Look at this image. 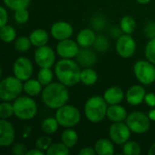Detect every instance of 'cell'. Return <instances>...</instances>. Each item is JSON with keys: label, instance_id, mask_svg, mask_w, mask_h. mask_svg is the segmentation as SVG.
I'll return each mask as SVG.
<instances>
[{"label": "cell", "instance_id": "obj_4", "mask_svg": "<svg viewBox=\"0 0 155 155\" xmlns=\"http://www.w3.org/2000/svg\"><path fill=\"white\" fill-rule=\"evenodd\" d=\"M14 114L20 120H32L37 114V105L29 96H18L13 103Z\"/></svg>", "mask_w": 155, "mask_h": 155}, {"label": "cell", "instance_id": "obj_32", "mask_svg": "<svg viewBox=\"0 0 155 155\" xmlns=\"http://www.w3.org/2000/svg\"><path fill=\"white\" fill-rule=\"evenodd\" d=\"M5 5L11 10L16 11L23 8H27L31 0H3Z\"/></svg>", "mask_w": 155, "mask_h": 155}, {"label": "cell", "instance_id": "obj_3", "mask_svg": "<svg viewBox=\"0 0 155 155\" xmlns=\"http://www.w3.org/2000/svg\"><path fill=\"white\" fill-rule=\"evenodd\" d=\"M108 104L104 97L95 95L90 97L84 104V112L87 120L94 124L102 122L106 116Z\"/></svg>", "mask_w": 155, "mask_h": 155}, {"label": "cell", "instance_id": "obj_33", "mask_svg": "<svg viewBox=\"0 0 155 155\" xmlns=\"http://www.w3.org/2000/svg\"><path fill=\"white\" fill-rule=\"evenodd\" d=\"M31 45L32 43L30 41V38L26 36H20L15 41V48L18 52H26L27 50H29Z\"/></svg>", "mask_w": 155, "mask_h": 155}, {"label": "cell", "instance_id": "obj_35", "mask_svg": "<svg viewBox=\"0 0 155 155\" xmlns=\"http://www.w3.org/2000/svg\"><path fill=\"white\" fill-rule=\"evenodd\" d=\"M52 141H53L52 138L48 134L43 135L35 141V148L40 149L45 153L47 149L50 147V145L52 144Z\"/></svg>", "mask_w": 155, "mask_h": 155}, {"label": "cell", "instance_id": "obj_2", "mask_svg": "<svg viewBox=\"0 0 155 155\" xmlns=\"http://www.w3.org/2000/svg\"><path fill=\"white\" fill-rule=\"evenodd\" d=\"M69 100V92L62 83H51L42 91L43 103L51 109H58L66 104Z\"/></svg>", "mask_w": 155, "mask_h": 155}, {"label": "cell", "instance_id": "obj_19", "mask_svg": "<svg viewBox=\"0 0 155 155\" xmlns=\"http://www.w3.org/2000/svg\"><path fill=\"white\" fill-rule=\"evenodd\" d=\"M104 100L109 105L119 104L124 98V94L122 88L118 86H112L105 90L104 96Z\"/></svg>", "mask_w": 155, "mask_h": 155}, {"label": "cell", "instance_id": "obj_22", "mask_svg": "<svg viewBox=\"0 0 155 155\" xmlns=\"http://www.w3.org/2000/svg\"><path fill=\"white\" fill-rule=\"evenodd\" d=\"M29 38L32 43V45L39 47V46L45 45L47 44L49 36L45 30L39 28V29L33 30L29 35Z\"/></svg>", "mask_w": 155, "mask_h": 155}, {"label": "cell", "instance_id": "obj_5", "mask_svg": "<svg viewBox=\"0 0 155 155\" xmlns=\"http://www.w3.org/2000/svg\"><path fill=\"white\" fill-rule=\"evenodd\" d=\"M23 84L22 81L15 75L4 78L0 83V99L6 102L15 100L24 91Z\"/></svg>", "mask_w": 155, "mask_h": 155}, {"label": "cell", "instance_id": "obj_1", "mask_svg": "<svg viewBox=\"0 0 155 155\" xmlns=\"http://www.w3.org/2000/svg\"><path fill=\"white\" fill-rule=\"evenodd\" d=\"M81 71L79 64L72 59L63 58L59 60L54 67V74L60 83L66 86H73L81 81Z\"/></svg>", "mask_w": 155, "mask_h": 155}, {"label": "cell", "instance_id": "obj_39", "mask_svg": "<svg viewBox=\"0 0 155 155\" xmlns=\"http://www.w3.org/2000/svg\"><path fill=\"white\" fill-rule=\"evenodd\" d=\"M144 35L149 39L155 38V22L154 21H149L146 23L144 26Z\"/></svg>", "mask_w": 155, "mask_h": 155}, {"label": "cell", "instance_id": "obj_37", "mask_svg": "<svg viewBox=\"0 0 155 155\" xmlns=\"http://www.w3.org/2000/svg\"><path fill=\"white\" fill-rule=\"evenodd\" d=\"M94 45L96 50H98L100 52H104L109 47V41L107 40V38L105 36L98 35V36H96V39H95Z\"/></svg>", "mask_w": 155, "mask_h": 155}, {"label": "cell", "instance_id": "obj_25", "mask_svg": "<svg viewBox=\"0 0 155 155\" xmlns=\"http://www.w3.org/2000/svg\"><path fill=\"white\" fill-rule=\"evenodd\" d=\"M81 82L87 86L93 85L98 79L97 73L91 67H86L81 71Z\"/></svg>", "mask_w": 155, "mask_h": 155}, {"label": "cell", "instance_id": "obj_9", "mask_svg": "<svg viewBox=\"0 0 155 155\" xmlns=\"http://www.w3.org/2000/svg\"><path fill=\"white\" fill-rule=\"evenodd\" d=\"M34 58L40 68H51L55 61V53L50 46L45 45L36 48Z\"/></svg>", "mask_w": 155, "mask_h": 155}, {"label": "cell", "instance_id": "obj_12", "mask_svg": "<svg viewBox=\"0 0 155 155\" xmlns=\"http://www.w3.org/2000/svg\"><path fill=\"white\" fill-rule=\"evenodd\" d=\"M117 54L123 58H130L136 50V43L131 35H121L116 40L115 46Z\"/></svg>", "mask_w": 155, "mask_h": 155}, {"label": "cell", "instance_id": "obj_44", "mask_svg": "<svg viewBox=\"0 0 155 155\" xmlns=\"http://www.w3.org/2000/svg\"><path fill=\"white\" fill-rule=\"evenodd\" d=\"M45 153L44 151H42L40 149H37V148H34L32 150L27 151V153H26L25 155H43L45 154Z\"/></svg>", "mask_w": 155, "mask_h": 155}, {"label": "cell", "instance_id": "obj_42", "mask_svg": "<svg viewBox=\"0 0 155 155\" xmlns=\"http://www.w3.org/2000/svg\"><path fill=\"white\" fill-rule=\"evenodd\" d=\"M144 102L148 106H150L152 108H155V94H153V93L146 94Z\"/></svg>", "mask_w": 155, "mask_h": 155}, {"label": "cell", "instance_id": "obj_17", "mask_svg": "<svg viewBox=\"0 0 155 155\" xmlns=\"http://www.w3.org/2000/svg\"><path fill=\"white\" fill-rule=\"evenodd\" d=\"M128 114L126 109L119 104H112L108 106L106 117L113 123L124 122L126 120Z\"/></svg>", "mask_w": 155, "mask_h": 155}, {"label": "cell", "instance_id": "obj_24", "mask_svg": "<svg viewBox=\"0 0 155 155\" xmlns=\"http://www.w3.org/2000/svg\"><path fill=\"white\" fill-rule=\"evenodd\" d=\"M78 139H79V136H78L77 133L72 128L65 129L62 133V135H61L62 143L64 145H66L69 149L73 148L76 145V143H78Z\"/></svg>", "mask_w": 155, "mask_h": 155}, {"label": "cell", "instance_id": "obj_10", "mask_svg": "<svg viewBox=\"0 0 155 155\" xmlns=\"http://www.w3.org/2000/svg\"><path fill=\"white\" fill-rule=\"evenodd\" d=\"M131 130L124 122L114 123L109 129V135L111 140L119 145L124 144L127 141L130 140L131 137Z\"/></svg>", "mask_w": 155, "mask_h": 155}, {"label": "cell", "instance_id": "obj_23", "mask_svg": "<svg viewBox=\"0 0 155 155\" xmlns=\"http://www.w3.org/2000/svg\"><path fill=\"white\" fill-rule=\"evenodd\" d=\"M24 92L29 96H36L43 91V84L37 79H28L23 84Z\"/></svg>", "mask_w": 155, "mask_h": 155}, {"label": "cell", "instance_id": "obj_36", "mask_svg": "<svg viewBox=\"0 0 155 155\" xmlns=\"http://www.w3.org/2000/svg\"><path fill=\"white\" fill-rule=\"evenodd\" d=\"M145 57L148 61L155 64V38L150 39L145 46Z\"/></svg>", "mask_w": 155, "mask_h": 155}, {"label": "cell", "instance_id": "obj_14", "mask_svg": "<svg viewBox=\"0 0 155 155\" xmlns=\"http://www.w3.org/2000/svg\"><path fill=\"white\" fill-rule=\"evenodd\" d=\"M15 138V131L13 124L6 119L0 121V146L8 147L14 143Z\"/></svg>", "mask_w": 155, "mask_h": 155}, {"label": "cell", "instance_id": "obj_8", "mask_svg": "<svg viewBox=\"0 0 155 155\" xmlns=\"http://www.w3.org/2000/svg\"><path fill=\"white\" fill-rule=\"evenodd\" d=\"M150 121V118L145 114L142 112H134L127 116L125 123L133 133L143 134L149 130Z\"/></svg>", "mask_w": 155, "mask_h": 155}, {"label": "cell", "instance_id": "obj_16", "mask_svg": "<svg viewBox=\"0 0 155 155\" xmlns=\"http://www.w3.org/2000/svg\"><path fill=\"white\" fill-rule=\"evenodd\" d=\"M145 95H146L145 89L142 85L135 84L127 90L125 98L129 104L136 106V105L141 104L144 101Z\"/></svg>", "mask_w": 155, "mask_h": 155}, {"label": "cell", "instance_id": "obj_11", "mask_svg": "<svg viewBox=\"0 0 155 155\" xmlns=\"http://www.w3.org/2000/svg\"><path fill=\"white\" fill-rule=\"evenodd\" d=\"M34 72V66L30 59L25 56L18 57L13 64V73L22 82L31 78Z\"/></svg>", "mask_w": 155, "mask_h": 155}, {"label": "cell", "instance_id": "obj_40", "mask_svg": "<svg viewBox=\"0 0 155 155\" xmlns=\"http://www.w3.org/2000/svg\"><path fill=\"white\" fill-rule=\"evenodd\" d=\"M27 150L26 146L24 143H15L12 147V153L15 155H24L26 154Z\"/></svg>", "mask_w": 155, "mask_h": 155}, {"label": "cell", "instance_id": "obj_18", "mask_svg": "<svg viewBox=\"0 0 155 155\" xmlns=\"http://www.w3.org/2000/svg\"><path fill=\"white\" fill-rule=\"evenodd\" d=\"M76 59L80 65L86 68V67L93 66L96 63L97 57L94 51H92L88 47H85V48H82L79 51L78 54L76 55Z\"/></svg>", "mask_w": 155, "mask_h": 155}, {"label": "cell", "instance_id": "obj_6", "mask_svg": "<svg viewBox=\"0 0 155 155\" xmlns=\"http://www.w3.org/2000/svg\"><path fill=\"white\" fill-rule=\"evenodd\" d=\"M60 126L72 128L77 125L81 121V114L79 110L70 104H64L56 109L55 116Z\"/></svg>", "mask_w": 155, "mask_h": 155}, {"label": "cell", "instance_id": "obj_43", "mask_svg": "<svg viewBox=\"0 0 155 155\" xmlns=\"http://www.w3.org/2000/svg\"><path fill=\"white\" fill-rule=\"evenodd\" d=\"M95 153H95L94 148H92L89 146L82 148V150H80V152H79L80 155H94Z\"/></svg>", "mask_w": 155, "mask_h": 155}, {"label": "cell", "instance_id": "obj_28", "mask_svg": "<svg viewBox=\"0 0 155 155\" xmlns=\"http://www.w3.org/2000/svg\"><path fill=\"white\" fill-rule=\"evenodd\" d=\"M0 36L3 42L5 43H11L15 41L16 37V32L15 29L8 25H5L1 27L0 29Z\"/></svg>", "mask_w": 155, "mask_h": 155}, {"label": "cell", "instance_id": "obj_31", "mask_svg": "<svg viewBox=\"0 0 155 155\" xmlns=\"http://www.w3.org/2000/svg\"><path fill=\"white\" fill-rule=\"evenodd\" d=\"M53 78H54V74L50 68H41L37 74V80L44 86H46L49 84H51Z\"/></svg>", "mask_w": 155, "mask_h": 155}, {"label": "cell", "instance_id": "obj_47", "mask_svg": "<svg viewBox=\"0 0 155 155\" xmlns=\"http://www.w3.org/2000/svg\"><path fill=\"white\" fill-rule=\"evenodd\" d=\"M140 5H147L148 3H150L151 0H136Z\"/></svg>", "mask_w": 155, "mask_h": 155}, {"label": "cell", "instance_id": "obj_30", "mask_svg": "<svg viewBox=\"0 0 155 155\" xmlns=\"http://www.w3.org/2000/svg\"><path fill=\"white\" fill-rule=\"evenodd\" d=\"M142 153L141 146L134 141H127L123 147V153L125 155H140Z\"/></svg>", "mask_w": 155, "mask_h": 155}, {"label": "cell", "instance_id": "obj_7", "mask_svg": "<svg viewBox=\"0 0 155 155\" xmlns=\"http://www.w3.org/2000/svg\"><path fill=\"white\" fill-rule=\"evenodd\" d=\"M134 73L136 79L144 85H150L155 81V66L150 61L140 60L134 65Z\"/></svg>", "mask_w": 155, "mask_h": 155}, {"label": "cell", "instance_id": "obj_29", "mask_svg": "<svg viewBox=\"0 0 155 155\" xmlns=\"http://www.w3.org/2000/svg\"><path fill=\"white\" fill-rule=\"evenodd\" d=\"M70 153L69 148L63 143H52L45 152L46 155H68Z\"/></svg>", "mask_w": 155, "mask_h": 155}, {"label": "cell", "instance_id": "obj_15", "mask_svg": "<svg viewBox=\"0 0 155 155\" xmlns=\"http://www.w3.org/2000/svg\"><path fill=\"white\" fill-rule=\"evenodd\" d=\"M73 26L65 21L56 22L51 26V35L58 41L70 38L73 35Z\"/></svg>", "mask_w": 155, "mask_h": 155}, {"label": "cell", "instance_id": "obj_45", "mask_svg": "<svg viewBox=\"0 0 155 155\" xmlns=\"http://www.w3.org/2000/svg\"><path fill=\"white\" fill-rule=\"evenodd\" d=\"M147 115H148V117L150 118L151 121L155 122V108H153L152 110H150Z\"/></svg>", "mask_w": 155, "mask_h": 155}, {"label": "cell", "instance_id": "obj_41", "mask_svg": "<svg viewBox=\"0 0 155 155\" xmlns=\"http://www.w3.org/2000/svg\"><path fill=\"white\" fill-rule=\"evenodd\" d=\"M8 21V14L4 6L0 7V27L5 25Z\"/></svg>", "mask_w": 155, "mask_h": 155}, {"label": "cell", "instance_id": "obj_27", "mask_svg": "<svg viewBox=\"0 0 155 155\" xmlns=\"http://www.w3.org/2000/svg\"><path fill=\"white\" fill-rule=\"evenodd\" d=\"M59 123L57 122L56 118H53V117H49L46 118L45 120L43 121L42 124H41V129L42 131L48 135H52L54 134L57 130H58V126H59Z\"/></svg>", "mask_w": 155, "mask_h": 155}, {"label": "cell", "instance_id": "obj_46", "mask_svg": "<svg viewBox=\"0 0 155 155\" xmlns=\"http://www.w3.org/2000/svg\"><path fill=\"white\" fill-rule=\"evenodd\" d=\"M148 154L155 155V143H153V144L150 147V149H149V151H148Z\"/></svg>", "mask_w": 155, "mask_h": 155}, {"label": "cell", "instance_id": "obj_20", "mask_svg": "<svg viewBox=\"0 0 155 155\" xmlns=\"http://www.w3.org/2000/svg\"><path fill=\"white\" fill-rule=\"evenodd\" d=\"M95 39H96L95 33L94 32V30L90 28L82 29L76 36V42L82 48L90 47L94 44Z\"/></svg>", "mask_w": 155, "mask_h": 155}, {"label": "cell", "instance_id": "obj_34", "mask_svg": "<svg viewBox=\"0 0 155 155\" xmlns=\"http://www.w3.org/2000/svg\"><path fill=\"white\" fill-rule=\"evenodd\" d=\"M14 114V105L10 102L3 101L0 104V117L1 119L10 118Z\"/></svg>", "mask_w": 155, "mask_h": 155}, {"label": "cell", "instance_id": "obj_13", "mask_svg": "<svg viewBox=\"0 0 155 155\" xmlns=\"http://www.w3.org/2000/svg\"><path fill=\"white\" fill-rule=\"evenodd\" d=\"M80 51V45L77 42L73 41L72 39H64L59 41L56 45V53L62 58L72 59L76 57Z\"/></svg>", "mask_w": 155, "mask_h": 155}, {"label": "cell", "instance_id": "obj_26", "mask_svg": "<svg viewBox=\"0 0 155 155\" xmlns=\"http://www.w3.org/2000/svg\"><path fill=\"white\" fill-rule=\"evenodd\" d=\"M136 22L134 18L131 15H124L122 17L120 21V28L121 31L127 35H132L135 30Z\"/></svg>", "mask_w": 155, "mask_h": 155}, {"label": "cell", "instance_id": "obj_21", "mask_svg": "<svg viewBox=\"0 0 155 155\" xmlns=\"http://www.w3.org/2000/svg\"><path fill=\"white\" fill-rule=\"evenodd\" d=\"M94 150L98 155H113L114 153V147L112 140L107 138H101L94 143Z\"/></svg>", "mask_w": 155, "mask_h": 155}, {"label": "cell", "instance_id": "obj_38", "mask_svg": "<svg viewBox=\"0 0 155 155\" xmlns=\"http://www.w3.org/2000/svg\"><path fill=\"white\" fill-rule=\"evenodd\" d=\"M15 19L18 24H25L29 19V12L26 8L15 11Z\"/></svg>", "mask_w": 155, "mask_h": 155}]
</instances>
